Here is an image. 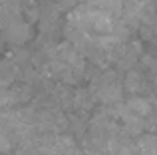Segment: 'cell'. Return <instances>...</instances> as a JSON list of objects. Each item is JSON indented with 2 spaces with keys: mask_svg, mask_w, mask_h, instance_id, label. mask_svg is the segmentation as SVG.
<instances>
[{
  "mask_svg": "<svg viewBox=\"0 0 157 155\" xmlns=\"http://www.w3.org/2000/svg\"><path fill=\"white\" fill-rule=\"evenodd\" d=\"M90 92L94 93V100L101 101L104 105H115L121 104L123 100V84H119L115 72H105L101 76H96Z\"/></svg>",
  "mask_w": 157,
  "mask_h": 155,
  "instance_id": "6da1fadb",
  "label": "cell"
},
{
  "mask_svg": "<svg viewBox=\"0 0 157 155\" xmlns=\"http://www.w3.org/2000/svg\"><path fill=\"white\" fill-rule=\"evenodd\" d=\"M32 38V26L28 22H24L22 18H12L10 24L4 28V40L8 44H14V46H22L28 40Z\"/></svg>",
  "mask_w": 157,
  "mask_h": 155,
  "instance_id": "7a4b0ae2",
  "label": "cell"
},
{
  "mask_svg": "<svg viewBox=\"0 0 157 155\" xmlns=\"http://www.w3.org/2000/svg\"><path fill=\"white\" fill-rule=\"evenodd\" d=\"M123 89L131 96H143L147 89V81H145V76L137 70H129L127 76L123 78Z\"/></svg>",
  "mask_w": 157,
  "mask_h": 155,
  "instance_id": "3957f363",
  "label": "cell"
},
{
  "mask_svg": "<svg viewBox=\"0 0 157 155\" xmlns=\"http://www.w3.org/2000/svg\"><path fill=\"white\" fill-rule=\"evenodd\" d=\"M125 104H127V108L131 109V113H135V115L143 117V119H145V117H147V115H149V113L155 109L153 101L147 100L145 96H131L129 100L125 101Z\"/></svg>",
  "mask_w": 157,
  "mask_h": 155,
  "instance_id": "277c9868",
  "label": "cell"
},
{
  "mask_svg": "<svg viewBox=\"0 0 157 155\" xmlns=\"http://www.w3.org/2000/svg\"><path fill=\"white\" fill-rule=\"evenodd\" d=\"M96 100H94V93L90 89H78L72 93V101H70V108L76 109V112H88L94 108Z\"/></svg>",
  "mask_w": 157,
  "mask_h": 155,
  "instance_id": "5b68a950",
  "label": "cell"
},
{
  "mask_svg": "<svg viewBox=\"0 0 157 155\" xmlns=\"http://www.w3.org/2000/svg\"><path fill=\"white\" fill-rule=\"evenodd\" d=\"M137 155H157V135L155 133H143L135 141Z\"/></svg>",
  "mask_w": 157,
  "mask_h": 155,
  "instance_id": "8992f818",
  "label": "cell"
},
{
  "mask_svg": "<svg viewBox=\"0 0 157 155\" xmlns=\"http://www.w3.org/2000/svg\"><path fill=\"white\" fill-rule=\"evenodd\" d=\"M12 145H14V137H12V133L8 131L6 127L0 125V153H8L12 149Z\"/></svg>",
  "mask_w": 157,
  "mask_h": 155,
  "instance_id": "52a82bcc",
  "label": "cell"
},
{
  "mask_svg": "<svg viewBox=\"0 0 157 155\" xmlns=\"http://www.w3.org/2000/svg\"><path fill=\"white\" fill-rule=\"evenodd\" d=\"M145 131L157 135V109H153V112L145 117Z\"/></svg>",
  "mask_w": 157,
  "mask_h": 155,
  "instance_id": "ba28073f",
  "label": "cell"
},
{
  "mask_svg": "<svg viewBox=\"0 0 157 155\" xmlns=\"http://www.w3.org/2000/svg\"><path fill=\"white\" fill-rule=\"evenodd\" d=\"M151 88H153V93L157 96V76L153 78V84H151Z\"/></svg>",
  "mask_w": 157,
  "mask_h": 155,
  "instance_id": "9c48e42d",
  "label": "cell"
}]
</instances>
